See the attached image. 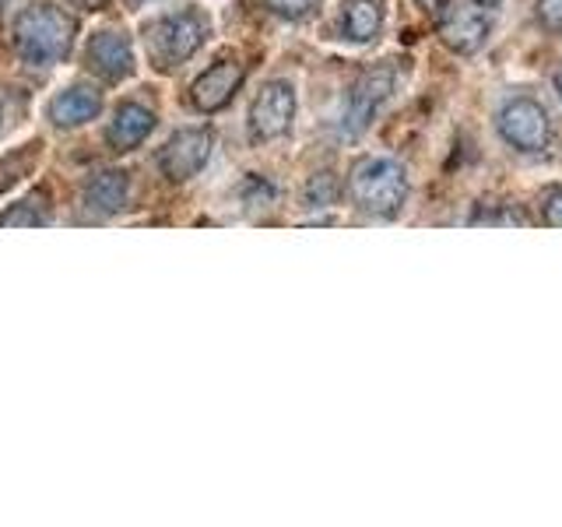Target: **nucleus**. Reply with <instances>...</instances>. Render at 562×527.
I'll use <instances>...</instances> for the list:
<instances>
[{
	"mask_svg": "<svg viewBox=\"0 0 562 527\" xmlns=\"http://www.w3.org/2000/svg\"><path fill=\"white\" fill-rule=\"evenodd\" d=\"M215 35V18L204 4H180L158 11L140 25V46L155 70H180L211 43Z\"/></svg>",
	"mask_w": 562,
	"mask_h": 527,
	"instance_id": "nucleus-1",
	"label": "nucleus"
},
{
	"mask_svg": "<svg viewBox=\"0 0 562 527\" xmlns=\"http://www.w3.org/2000/svg\"><path fill=\"white\" fill-rule=\"evenodd\" d=\"M412 180L397 158L391 155H366L348 172V198L362 215L391 222L408 204Z\"/></svg>",
	"mask_w": 562,
	"mask_h": 527,
	"instance_id": "nucleus-2",
	"label": "nucleus"
},
{
	"mask_svg": "<svg viewBox=\"0 0 562 527\" xmlns=\"http://www.w3.org/2000/svg\"><path fill=\"white\" fill-rule=\"evenodd\" d=\"M11 43L29 67H57L75 49V18L57 4H29L14 18Z\"/></svg>",
	"mask_w": 562,
	"mask_h": 527,
	"instance_id": "nucleus-3",
	"label": "nucleus"
},
{
	"mask_svg": "<svg viewBox=\"0 0 562 527\" xmlns=\"http://www.w3.org/2000/svg\"><path fill=\"white\" fill-rule=\"evenodd\" d=\"M506 0H443V8L436 11L439 40L453 53H479L488 35L496 32V22L503 14Z\"/></svg>",
	"mask_w": 562,
	"mask_h": 527,
	"instance_id": "nucleus-4",
	"label": "nucleus"
},
{
	"mask_svg": "<svg viewBox=\"0 0 562 527\" xmlns=\"http://www.w3.org/2000/svg\"><path fill=\"white\" fill-rule=\"evenodd\" d=\"M496 134L520 155H544L552 145V116L535 96H514L499 105Z\"/></svg>",
	"mask_w": 562,
	"mask_h": 527,
	"instance_id": "nucleus-5",
	"label": "nucleus"
},
{
	"mask_svg": "<svg viewBox=\"0 0 562 527\" xmlns=\"http://www.w3.org/2000/svg\"><path fill=\"white\" fill-rule=\"evenodd\" d=\"M397 92V70L391 64H376L369 67L366 75L351 85V92L345 99V110H341V134L345 137H359L373 127V120L380 116V110L386 102L394 99Z\"/></svg>",
	"mask_w": 562,
	"mask_h": 527,
	"instance_id": "nucleus-6",
	"label": "nucleus"
},
{
	"mask_svg": "<svg viewBox=\"0 0 562 527\" xmlns=\"http://www.w3.org/2000/svg\"><path fill=\"white\" fill-rule=\"evenodd\" d=\"M211 152H215V131L207 123H190V127H180L166 141L155 162L169 183H187L204 172Z\"/></svg>",
	"mask_w": 562,
	"mask_h": 527,
	"instance_id": "nucleus-7",
	"label": "nucleus"
},
{
	"mask_svg": "<svg viewBox=\"0 0 562 527\" xmlns=\"http://www.w3.org/2000/svg\"><path fill=\"white\" fill-rule=\"evenodd\" d=\"M295 110H299L295 85L289 78H271L250 102V120H246L250 123V137L260 141V145L289 137L295 123Z\"/></svg>",
	"mask_w": 562,
	"mask_h": 527,
	"instance_id": "nucleus-8",
	"label": "nucleus"
},
{
	"mask_svg": "<svg viewBox=\"0 0 562 527\" xmlns=\"http://www.w3.org/2000/svg\"><path fill=\"white\" fill-rule=\"evenodd\" d=\"M81 60L88 75H95L99 81H123L134 75L137 57H134V40L127 29L120 25H99L88 32V40L81 46Z\"/></svg>",
	"mask_w": 562,
	"mask_h": 527,
	"instance_id": "nucleus-9",
	"label": "nucleus"
},
{
	"mask_svg": "<svg viewBox=\"0 0 562 527\" xmlns=\"http://www.w3.org/2000/svg\"><path fill=\"white\" fill-rule=\"evenodd\" d=\"M102 88L92 81H67L46 102V116L57 131H78L85 123H92L102 113Z\"/></svg>",
	"mask_w": 562,
	"mask_h": 527,
	"instance_id": "nucleus-10",
	"label": "nucleus"
},
{
	"mask_svg": "<svg viewBox=\"0 0 562 527\" xmlns=\"http://www.w3.org/2000/svg\"><path fill=\"white\" fill-rule=\"evenodd\" d=\"M243 78H246L243 60L233 57V53H225L218 64H211L207 70H201L198 81L190 85V102L198 105L201 113H215V110H222V105L233 102Z\"/></svg>",
	"mask_w": 562,
	"mask_h": 527,
	"instance_id": "nucleus-11",
	"label": "nucleus"
},
{
	"mask_svg": "<svg viewBox=\"0 0 562 527\" xmlns=\"http://www.w3.org/2000/svg\"><path fill=\"white\" fill-rule=\"evenodd\" d=\"M386 22V0H341L334 18V40L345 46H369L380 40Z\"/></svg>",
	"mask_w": 562,
	"mask_h": 527,
	"instance_id": "nucleus-12",
	"label": "nucleus"
},
{
	"mask_svg": "<svg viewBox=\"0 0 562 527\" xmlns=\"http://www.w3.org/2000/svg\"><path fill=\"white\" fill-rule=\"evenodd\" d=\"M155 110L148 102H140V99H123L110 123H105V145H110L113 152H134L137 145H145V141L151 137L155 131Z\"/></svg>",
	"mask_w": 562,
	"mask_h": 527,
	"instance_id": "nucleus-13",
	"label": "nucleus"
},
{
	"mask_svg": "<svg viewBox=\"0 0 562 527\" xmlns=\"http://www.w3.org/2000/svg\"><path fill=\"white\" fill-rule=\"evenodd\" d=\"M131 201V176L123 169H99L81 187V204L99 218H110Z\"/></svg>",
	"mask_w": 562,
	"mask_h": 527,
	"instance_id": "nucleus-14",
	"label": "nucleus"
},
{
	"mask_svg": "<svg viewBox=\"0 0 562 527\" xmlns=\"http://www.w3.org/2000/svg\"><path fill=\"white\" fill-rule=\"evenodd\" d=\"M40 162H43V145H40V141H29V145L11 148V152L0 155V193H8L22 180H29V176L40 169Z\"/></svg>",
	"mask_w": 562,
	"mask_h": 527,
	"instance_id": "nucleus-15",
	"label": "nucleus"
},
{
	"mask_svg": "<svg viewBox=\"0 0 562 527\" xmlns=\"http://www.w3.org/2000/svg\"><path fill=\"white\" fill-rule=\"evenodd\" d=\"M49 222V193L32 190L18 198L8 211H0V225H46Z\"/></svg>",
	"mask_w": 562,
	"mask_h": 527,
	"instance_id": "nucleus-16",
	"label": "nucleus"
},
{
	"mask_svg": "<svg viewBox=\"0 0 562 527\" xmlns=\"http://www.w3.org/2000/svg\"><path fill=\"white\" fill-rule=\"evenodd\" d=\"M321 4L324 0H268V8L278 18H285V22H303V18H310Z\"/></svg>",
	"mask_w": 562,
	"mask_h": 527,
	"instance_id": "nucleus-17",
	"label": "nucleus"
},
{
	"mask_svg": "<svg viewBox=\"0 0 562 527\" xmlns=\"http://www.w3.org/2000/svg\"><path fill=\"white\" fill-rule=\"evenodd\" d=\"M541 218L544 225L562 228V187H549L541 193Z\"/></svg>",
	"mask_w": 562,
	"mask_h": 527,
	"instance_id": "nucleus-18",
	"label": "nucleus"
},
{
	"mask_svg": "<svg viewBox=\"0 0 562 527\" xmlns=\"http://www.w3.org/2000/svg\"><path fill=\"white\" fill-rule=\"evenodd\" d=\"M535 14L549 32H562V0H535Z\"/></svg>",
	"mask_w": 562,
	"mask_h": 527,
	"instance_id": "nucleus-19",
	"label": "nucleus"
},
{
	"mask_svg": "<svg viewBox=\"0 0 562 527\" xmlns=\"http://www.w3.org/2000/svg\"><path fill=\"white\" fill-rule=\"evenodd\" d=\"M0 131H8V99L0 92Z\"/></svg>",
	"mask_w": 562,
	"mask_h": 527,
	"instance_id": "nucleus-20",
	"label": "nucleus"
},
{
	"mask_svg": "<svg viewBox=\"0 0 562 527\" xmlns=\"http://www.w3.org/2000/svg\"><path fill=\"white\" fill-rule=\"evenodd\" d=\"M418 4H422V8H429V11L436 14L439 8H443V0H418Z\"/></svg>",
	"mask_w": 562,
	"mask_h": 527,
	"instance_id": "nucleus-21",
	"label": "nucleus"
},
{
	"mask_svg": "<svg viewBox=\"0 0 562 527\" xmlns=\"http://www.w3.org/2000/svg\"><path fill=\"white\" fill-rule=\"evenodd\" d=\"M127 4H134V8H151V4H162V0H127Z\"/></svg>",
	"mask_w": 562,
	"mask_h": 527,
	"instance_id": "nucleus-22",
	"label": "nucleus"
},
{
	"mask_svg": "<svg viewBox=\"0 0 562 527\" xmlns=\"http://www.w3.org/2000/svg\"><path fill=\"white\" fill-rule=\"evenodd\" d=\"M555 92L562 96V67H559V75H555Z\"/></svg>",
	"mask_w": 562,
	"mask_h": 527,
	"instance_id": "nucleus-23",
	"label": "nucleus"
}]
</instances>
